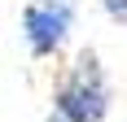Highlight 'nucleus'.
<instances>
[{"label":"nucleus","mask_w":127,"mask_h":122,"mask_svg":"<svg viewBox=\"0 0 127 122\" xmlns=\"http://www.w3.org/2000/svg\"><path fill=\"white\" fill-rule=\"evenodd\" d=\"M114 109V83L96 48H79L53 83V113L62 122H105Z\"/></svg>","instance_id":"obj_1"},{"label":"nucleus","mask_w":127,"mask_h":122,"mask_svg":"<svg viewBox=\"0 0 127 122\" xmlns=\"http://www.w3.org/2000/svg\"><path fill=\"white\" fill-rule=\"evenodd\" d=\"M70 31H75V0H31L22 9V39L35 61L62 57Z\"/></svg>","instance_id":"obj_2"},{"label":"nucleus","mask_w":127,"mask_h":122,"mask_svg":"<svg viewBox=\"0 0 127 122\" xmlns=\"http://www.w3.org/2000/svg\"><path fill=\"white\" fill-rule=\"evenodd\" d=\"M96 4L105 9V18L114 26H127V0H96Z\"/></svg>","instance_id":"obj_3"}]
</instances>
